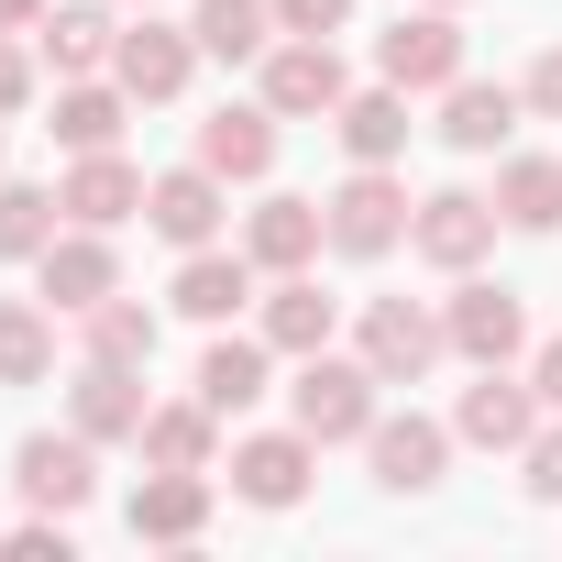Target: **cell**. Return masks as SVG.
<instances>
[{"label": "cell", "instance_id": "2e32d148", "mask_svg": "<svg viewBox=\"0 0 562 562\" xmlns=\"http://www.w3.org/2000/svg\"><path fill=\"white\" fill-rule=\"evenodd\" d=\"M518 111H529V89H507V78H452V89H441V144H452V155H496V144L518 133Z\"/></svg>", "mask_w": 562, "mask_h": 562}, {"label": "cell", "instance_id": "7402d4cb", "mask_svg": "<svg viewBox=\"0 0 562 562\" xmlns=\"http://www.w3.org/2000/svg\"><path fill=\"white\" fill-rule=\"evenodd\" d=\"M331 133H342L353 166H397V155H408V89H353V100L331 111Z\"/></svg>", "mask_w": 562, "mask_h": 562}, {"label": "cell", "instance_id": "6da1fadb", "mask_svg": "<svg viewBox=\"0 0 562 562\" xmlns=\"http://www.w3.org/2000/svg\"><path fill=\"white\" fill-rule=\"evenodd\" d=\"M288 419H299L310 441H364V430H375V364H364V353L342 364L331 342H321V353H299V386H288Z\"/></svg>", "mask_w": 562, "mask_h": 562}, {"label": "cell", "instance_id": "52a82bcc", "mask_svg": "<svg viewBox=\"0 0 562 562\" xmlns=\"http://www.w3.org/2000/svg\"><path fill=\"white\" fill-rule=\"evenodd\" d=\"M12 485H23V507H56V518H78L89 496H100V441L89 430H34L23 452H12Z\"/></svg>", "mask_w": 562, "mask_h": 562}, {"label": "cell", "instance_id": "f546056e", "mask_svg": "<svg viewBox=\"0 0 562 562\" xmlns=\"http://www.w3.org/2000/svg\"><path fill=\"white\" fill-rule=\"evenodd\" d=\"M56 232H67V199L56 188H12V177H0V265H34Z\"/></svg>", "mask_w": 562, "mask_h": 562}, {"label": "cell", "instance_id": "f1b7e54d", "mask_svg": "<svg viewBox=\"0 0 562 562\" xmlns=\"http://www.w3.org/2000/svg\"><path fill=\"white\" fill-rule=\"evenodd\" d=\"M210 430H221V408H210V397H188V408H144V463L210 474Z\"/></svg>", "mask_w": 562, "mask_h": 562}, {"label": "cell", "instance_id": "3957f363", "mask_svg": "<svg viewBox=\"0 0 562 562\" xmlns=\"http://www.w3.org/2000/svg\"><path fill=\"white\" fill-rule=\"evenodd\" d=\"M353 353L375 364V386H419V375L452 353V331H441V310H419V299H364Z\"/></svg>", "mask_w": 562, "mask_h": 562}, {"label": "cell", "instance_id": "83f0119b", "mask_svg": "<svg viewBox=\"0 0 562 562\" xmlns=\"http://www.w3.org/2000/svg\"><path fill=\"white\" fill-rule=\"evenodd\" d=\"M188 34H199V56L243 67V56H265V45H276V0H199Z\"/></svg>", "mask_w": 562, "mask_h": 562}, {"label": "cell", "instance_id": "484cf974", "mask_svg": "<svg viewBox=\"0 0 562 562\" xmlns=\"http://www.w3.org/2000/svg\"><path fill=\"white\" fill-rule=\"evenodd\" d=\"M122 100H133L122 78H111V89H100V78H67V89H56V122H45V133H56L67 155H100V144H122Z\"/></svg>", "mask_w": 562, "mask_h": 562}, {"label": "cell", "instance_id": "f35d334b", "mask_svg": "<svg viewBox=\"0 0 562 562\" xmlns=\"http://www.w3.org/2000/svg\"><path fill=\"white\" fill-rule=\"evenodd\" d=\"M441 12H463V0H441Z\"/></svg>", "mask_w": 562, "mask_h": 562}, {"label": "cell", "instance_id": "836d02e7", "mask_svg": "<svg viewBox=\"0 0 562 562\" xmlns=\"http://www.w3.org/2000/svg\"><path fill=\"white\" fill-rule=\"evenodd\" d=\"M353 0H276V34H342Z\"/></svg>", "mask_w": 562, "mask_h": 562}, {"label": "cell", "instance_id": "5bb4252c", "mask_svg": "<svg viewBox=\"0 0 562 562\" xmlns=\"http://www.w3.org/2000/svg\"><path fill=\"white\" fill-rule=\"evenodd\" d=\"M144 408H155V397H144V364H100V353H89L78 386H67V419H78L89 441H144Z\"/></svg>", "mask_w": 562, "mask_h": 562}, {"label": "cell", "instance_id": "4316f807", "mask_svg": "<svg viewBox=\"0 0 562 562\" xmlns=\"http://www.w3.org/2000/svg\"><path fill=\"white\" fill-rule=\"evenodd\" d=\"M265 353H276L265 331H254V342H243V331H221V342L199 353V397H210L221 419H243V408L265 397Z\"/></svg>", "mask_w": 562, "mask_h": 562}, {"label": "cell", "instance_id": "8d00e7d4", "mask_svg": "<svg viewBox=\"0 0 562 562\" xmlns=\"http://www.w3.org/2000/svg\"><path fill=\"white\" fill-rule=\"evenodd\" d=\"M529 111H540V122H562V45L529 67Z\"/></svg>", "mask_w": 562, "mask_h": 562}, {"label": "cell", "instance_id": "30bf717a", "mask_svg": "<svg viewBox=\"0 0 562 562\" xmlns=\"http://www.w3.org/2000/svg\"><path fill=\"white\" fill-rule=\"evenodd\" d=\"M310 463H321L310 430H254V441H232V496L276 518V507H299V496H310Z\"/></svg>", "mask_w": 562, "mask_h": 562}, {"label": "cell", "instance_id": "7c38bea8", "mask_svg": "<svg viewBox=\"0 0 562 562\" xmlns=\"http://www.w3.org/2000/svg\"><path fill=\"white\" fill-rule=\"evenodd\" d=\"M364 452H375V485H386V496H430V485H441V463H452V430H441V419H419V408H408V419H386V408H375Z\"/></svg>", "mask_w": 562, "mask_h": 562}, {"label": "cell", "instance_id": "8fae6325", "mask_svg": "<svg viewBox=\"0 0 562 562\" xmlns=\"http://www.w3.org/2000/svg\"><path fill=\"white\" fill-rule=\"evenodd\" d=\"M34 276H45V310H67V321H78V310H100V299L122 288V254H111L89 221H67V232L34 254Z\"/></svg>", "mask_w": 562, "mask_h": 562}, {"label": "cell", "instance_id": "cb8c5ba5", "mask_svg": "<svg viewBox=\"0 0 562 562\" xmlns=\"http://www.w3.org/2000/svg\"><path fill=\"white\" fill-rule=\"evenodd\" d=\"M496 221L507 232H562V155H507L496 166Z\"/></svg>", "mask_w": 562, "mask_h": 562}, {"label": "cell", "instance_id": "e575fe53", "mask_svg": "<svg viewBox=\"0 0 562 562\" xmlns=\"http://www.w3.org/2000/svg\"><path fill=\"white\" fill-rule=\"evenodd\" d=\"M34 100V56H23V34H0V122H12Z\"/></svg>", "mask_w": 562, "mask_h": 562}, {"label": "cell", "instance_id": "9c48e42d", "mask_svg": "<svg viewBox=\"0 0 562 562\" xmlns=\"http://www.w3.org/2000/svg\"><path fill=\"white\" fill-rule=\"evenodd\" d=\"M408 243H419L441 276H474V265L496 254V199H474V188H430L419 221H408Z\"/></svg>", "mask_w": 562, "mask_h": 562}, {"label": "cell", "instance_id": "603a6c76", "mask_svg": "<svg viewBox=\"0 0 562 562\" xmlns=\"http://www.w3.org/2000/svg\"><path fill=\"white\" fill-rule=\"evenodd\" d=\"M331 321H342V299H321V288H310V265L265 288V342H276V353H321V342H331Z\"/></svg>", "mask_w": 562, "mask_h": 562}, {"label": "cell", "instance_id": "277c9868", "mask_svg": "<svg viewBox=\"0 0 562 562\" xmlns=\"http://www.w3.org/2000/svg\"><path fill=\"white\" fill-rule=\"evenodd\" d=\"M342 100H353V78H342L331 34H288V45H265V111H276V122H331Z\"/></svg>", "mask_w": 562, "mask_h": 562}, {"label": "cell", "instance_id": "ffe728a7", "mask_svg": "<svg viewBox=\"0 0 562 562\" xmlns=\"http://www.w3.org/2000/svg\"><path fill=\"white\" fill-rule=\"evenodd\" d=\"M34 45H45V67H56V78H100V67H111V45H122V23L100 12V0H56V12L34 23Z\"/></svg>", "mask_w": 562, "mask_h": 562}, {"label": "cell", "instance_id": "d6a6232c", "mask_svg": "<svg viewBox=\"0 0 562 562\" xmlns=\"http://www.w3.org/2000/svg\"><path fill=\"white\" fill-rule=\"evenodd\" d=\"M518 463H529V496H540V507H562V419H551V430H529V452H518Z\"/></svg>", "mask_w": 562, "mask_h": 562}, {"label": "cell", "instance_id": "e0dca14e", "mask_svg": "<svg viewBox=\"0 0 562 562\" xmlns=\"http://www.w3.org/2000/svg\"><path fill=\"white\" fill-rule=\"evenodd\" d=\"M199 166L232 177V188H254V177L276 166V111H265V100H221V111L199 122Z\"/></svg>", "mask_w": 562, "mask_h": 562}, {"label": "cell", "instance_id": "7a4b0ae2", "mask_svg": "<svg viewBox=\"0 0 562 562\" xmlns=\"http://www.w3.org/2000/svg\"><path fill=\"white\" fill-rule=\"evenodd\" d=\"M321 221H331V254H364V265H375V254H397V243H408L419 199H408L386 166H353V177L321 199Z\"/></svg>", "mask_w": 562, "mask_h": 562}, {"label": "cell", "instance_id": "ba28073f", "mask_svg": "<svg viewBox=\"0 0 562 562\" xmlns=\"http://www.w3.org/2000/svg\"><path fill=\"white\" fill-rule=\"evenodd\" d=\"M375 67H386V89H452V78H463L452 12H441V0H430V12H397V23L375 34Z\"/></svg>", "mask_w": 562, "mask_h": 562}, {"label": "cell", "instance_id": "4dcf8cb0", "mask_svg": "<svg viewBox=\"0 0 562 562\" xmlns=\"http://www.w3.org/2000/svg\"><path fill=\"white\" fill-rule=\"evenodd\" d=\"M78 331H89V353H100V364H155V310H144V299H122V288H111L100 310H78Z\"/></svg>", "mask_w": 562, "mask_h": 562}, {"label": "cell", "instance_id": "d590c367", "mask_svg": "<svg viewBox=\"0 0 562 562\" xmlns=\"http://www.w3.org/2000/svg\"><path fill=\"white\" fill-rule=\"evenodd\" d=\"M529 386H540V408H551V419H562V331H551V342H540V353H529Z\"/></svg>", "mask_w": 562, "mask_h": 562}, {"label": "cell", "instance_id": "ac0fdd59", "mask_svg": "<svg viewBox=\"0 0 562 562\" xmlns=\"http://www.w3.org/2000/svg\"><path fill=\"white\" fill-rule=\"evenodd\" d=\"M133 540H199L210 529V474H177V463H144V485H133Z\"/></svg>", "mask_w": 562, "mask_h": 562}, {"label": "cell", "instance_id": "9a60e30c", "mask_svg": "<svg viewBox=\"0 0 562 562\" xmlns=\"http://www.w3.org/2000/svg\"><path fill=\"white\" fill-rule=\"evenodd\" d=\"M188 67H199V34H177V23H155V12L111 45V78H122L133 100H177V89H188Z\"/></svg>", "mask_w": 562, "mask_h": 562}, {"label": "cell", "instance_id": "1f68e13d", "mask_svg": "<svg viewBox=\"0 0 562 562\" xmlns=\"http://www.w3.org/2000/svg\"><path fill=\"white\" fill-rule=\"evenodd\" d=\"M45 364H56V321L34 299H0V386H45Z\"/></svg>", "mask_w": 562, "mask_h": 562}, {"label": "cell", "instance_id": "44dd1931", "mask_svg": "<svg viewBox=\"0 0 562 562\" xmlns=\"http://www.w3.org/2000/svg\"><path fill=\"white\" fill-rule=\"evenodd\" d=\"M144 188H155V177H133V166L100 144V155H78V166H67V188H56V199H67V221L111 232V221H133V210H144Z\"/></svg>", "mask_w": 562, "mask_h": 562}, {"label": "cell", "instance_id": "74e56055", "mask_svg": "<svg viewBox=\"0 0 562 562\" xmlns=\"http://www.w3.org/2000/svg\"><path fill=\"white\" fill-rule=\"evenodd\" d=\"M45 23V0H0V34H34Z\"/></svg>", "mask_w": 562, "mask_h": 562}, {"label": "cell", "instance_id": "8992f818", "mask_svg": "<svg viewBox=\"0 0 562 562\" xmlns=\"http://www.w3.org/2000/svg\"><path fill=\"white\" fill-rule=\"evenodd\" d=\"M529 430H540V386L507 375V364H474V386H463V408H452V441H474V452H529Z\"/></svg>", "mask_w": 562, "mask_h": 562}, {"label": "cell", "instance_id": "5b68a950", "mask_svg": "<svg viewBox=\"0 0 562 562\" xmlns=\"http://www.w3.org/2000/svg\"><path fill=\"white\" fill-rule=\"evenodd\" d=\"M441 331H452L463 364H518V353H529V310H518V288H485V276H463V288L441 299Z\"/></svg>", "mask_w": 562, "mask_h": 562}, {"label": "cell", "instance_id": "ab89813d", "mask_svg": "<svg viewBox=\"0 0 562 562\" xmlns=\"http://www.w3.org/2000/svg\"><path fill=\"white\" fill-rule=\"evenodd\" d=\"M144 12H155V0H144Z\"/></svg>", "mask_w": 562, "mask_h": 562}, {"label": "cell", "instance_id": "d6986e66", "mask_svg": "<svg viewBox=\"0 0 562 562\" xmlns=\"http://www.w3.org/2000/svg\"><path fill=\"white\" fill-rule=\"evenodd\" d=\"M331 243V221H321V199H265L254 221H243V254L265 265V276H299L310 254Z\"/></svg>", "mask_w": 562, "mask_h": 562}, {"label": "cell", "instance_id": "4fadbf2b", "mask_svg": "<svg viewBox=\"0 0 562 562\" xmlns=\"http://www.w3.org/2000/svg\"><path fill=\"white\" fill-rule=\"evenodd\" d=\"M221 188H232V177H210V166H166V177L144 188V221H155L177 254H199V243H221V221H232Z\"/></svg>", "mask_w": 562, "mask_h": 562}, {"label": "cell", "instance_id": "d4e9b609", "mask_svg": "<svg viewBox=\"0 0 562 562\" xmlns=\"http://www.w3.org/2000/svg\"><path fill=\"white\" fill-rule=\"evenodd\" d=\"M243 299H254V254H210V243H199V254L177 265V310H188V321H210V331H221Z\"/></svg>", "mask_w": 562, "mask_h": 562}]
</instances>
